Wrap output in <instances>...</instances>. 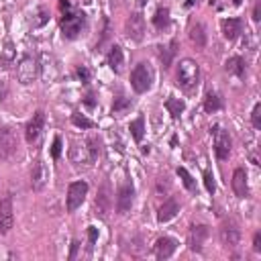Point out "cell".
<instances>
[{
	"label": "cell",
	"instance_id": "1",
	"mask_svg": "<svg viewBox=\"0 0 261 261\" xmlns=\"http://www.w3.org/2000/svg\"><path fill=\"white\" fill-rule=\"evenodd\" d=\"M37 76H39V61L27 53L17 63V78L21 84H31V82L37 80Z\"/></svg>",
	"mask_w": 261,
	"mask_h": 261
},
{
	"label": "cell",
	"instance_id": "2",
	"mask_svg": "<svg viewBox=\"0 0 261 261\" xmlns=\"http://www.w3.org/2000/svg\"><path fill=\"white\" fill-rule=\"evenodd\" d=\"M84 12H63V19H61V31L65 39H76L82 33V27H84L86 19Z\"/></svg>",
	"mask_w": 261,
	"mask_h": 261
},
{
	"label": "cell",
	"instance_id": "3",
	"mask_svg": "<svg viewBox=\"0 0 261 261\" xmlns=\"http://www.w3.org/2000/svg\"><path fill=\"white\" fill-rule=\"evenodd\" d=\"M17 149H19V141H17V135L15 129L4 127L0 129V159H12L17 155Z\"/></svg>",
	"mask_w": 261,
	"mask_h": 261
},
{
	"label": "cell",
	"instance_id": "4",
	"mask_svg": "<svg viewBox=\"0 0 261 261\" xmlns=\"http://www.w3.org/2000/svg\"><path fill=\"white\" fill-rule=\"evenodd\" d=\"M151 82H153V74H151V67L147 63H139L131 74V84L135 92H147L151 88Z\"/></svg>",
	"mask_w": 261,
	"mask_h": 261
},
{
	"label": "cell",
	"instance_id": "5",
	"mask_svg": "<svg viewBox=\"0 0 261 261\" xmlns=\"http://www.w3.org/2000/svg\"><path fill=\"white\" fill-rule=\"evenodd\" d=\"M198 80V63L194 59H182L177 65V82L184 88H192Z\"/></svg>",
	"mask_w": 261,
	"mask_h": 261
},
{
	"label": "cell",
	"instance_id": "6",
	"mask_svg": "<svg viewBox=\"0 0 261 261\" xmlns=\"http://www.w3.org/2000/svg\"><path fill=\"white\" fill-rule=\"evenodd\" d=\"M111 208H113V192H111V184L104 182L98 188V194H96V202H94L96 216L106 218L108 212H111Z\"/></svg>",
	"mask_w": 261,
	"mask_h": 261
},
{
	"label": "cell",
	"instance_id": "7",
	"mask_svg": "<svg viewBox=\"0 0 261 261\" xmlns=\"http://www.w3.org/2000/svg\"><path fill=\"white\" fill-rule=\"evenodd\" d=\"M88 194V184L86 182H74L67 188V212H74L78 206H82V202L86 200Z\"/></svg>",
	"mask_w": 261,
	"mask_h": 261
},
{
	"label": "cell",
	"instance_id": "8",
	"mask_svg": "<svg viewBox=\"0 0 261 261\" xmlns=\"http://www.w3.org/2000/svg\"><path fill=\"white\" fill-rule=\"evenodd\" d=\"M212 135H214V153L218 159H227L229 153H231V137L229 133L223 129V127H214L212 129Z\"/></svg>",
	"mask_w": 261,
	"mask_h": 261
},
{
	"label": "cell",
	"instance_id": "9",
	"mask_svg": "<svg viewBox=\"0 0 261 261\" xmlns=\"http://www.w3.org/2000/svg\"><path fill=\"white\" fill-rule=\"evenodd\" d=\"M15 223V214H12V198L6 196L0 200V235H6Z\"/></svg>",
	"mask_w": 261,
	"mask_h": 261
},
{
	"label": "cell",
	"instance_id": "10",
	"mask_svg": "<svg viewBox=\"0 0 261 261\" xmlns=\"http://www.w3.org/2000/svg\"><path fill=\"white\" fill-rule=\"evenodd\" d=\"M125 29H127L129 39H133V41H141L143 39V35H145V19H143L141 12H133V15L127 19Z\"/></svg>",
	"mask_w": 261,
	"mask_h": 261
},
{
	"label": "cell",
	"instance_id": "11",
	"mask_svg": "<svg viewBox=\"0 0 261 261\" xmlns=\"http://www.w3.org/2000/svg\"><path fill=\"white\" fill-rule=\"evenodd\" d=\"M43 125H45V113H43V111H37V113L33 115V118L29 120L27 129H25V139L29 141V143H35V141L39 139L41 131H43Z\"/></svg>",
	"mask_w": 261,
	"mask_h": 261
},
{
	"label": "cell",
	"instance_id": "12",
	"mask_svg": "<svg viewBox=\"0 0 261 261\" xmlns=\"http://www.w3.org/2000/svg\"><path fill=\"white\" fill-rule=\"evenodd\" d=\"M133 200H135V190L131 184L120 186L118 194H116V210L118 214H127L133 208Z\"/></svg>",
	"mask_w": 261,
	"mask_h": 261
},
{
	"label": "cell",
	"instance_id": "13",
	"mask_svg": "<svg viewBox=\"0 0 261 261\" xmlns=\"http://www.w3.org/2000/svg\"><path fill=\"white\" fill-rule=\"evenodd\" d=\"M49 182V172L45 168L43 161H35L33 163V170H31V186L35 192H41Z\"/></svg>",
	"mask_w": 261,
	"mask_h": 261
},
{
	"label": "cell",
	"instance_id": "14",
	"mask_svg": "<svg viewBox=\"0 0 261 261\" xmlns=\"http://www.w3.org/2000/svg\"><path fill=\"white\" fill-rule=\"evenodd\" d=\"M208 237V227L206 225H198V227H192L188 232V247L190 251H202V245Z\"/></svg>",
	"mask_w": 261,
	"mask_h": 261
},
{
	"label": "cell",
	"instance_id": "15",
	"mask_svg": "<svg viewBox=\"0 0 261 261\" xmlns=\"http://www.w3.org/2000/svg\"><path fill=\"white\" fill-rule=\"evenodd\" d=\"M70 161L74 163V166H90V163L94 161V157L90 155V151L86 147V143H74L70 147Z\"/></svg>",
	"mask_w": 261,
	"mask_h": 261
},
{
	"label": "cell",
	"instance_id": "16",
	"mask_svg": "<svg viewBox=\"0 0 261 261\" xmlns=\"http://www.w3.org/2000/svg\"><path fill=\"white\" fill-rule=\"evenodd\" d=\"M221 241L225 247H237L241 241V231L235 223H227L221 229Z\"/></svg>",
	"mask_w": 261,
	"mask_h": 261
},
{
	"label": "cell",
	"instance_id": "17",
	"mask_svg": "<svg viewBox=\"0 0 261 261\" xmlns=\"http://www.w3.org/2000/svg\"><path fill=\"white\" fill-rule=\"evenodd\" d=\"M177 249V241L172 237H161L155 243V257L157 259H170L174 251Z\"/></svg>",
	"mask_w": 261,
	"mask_h": 261
},
{
	"label": "cell",
	"instance_id": "18",
	"mask_svg": "<svg viewBox=\"0 0 261 261\" xmlns=\"http://www.w3.org/2000/svg\"><path fill=\"white\" fill-rule=\"evenodd\" d=\"M180 212V202H177L175 198H170V200H166L161 206H159V212H157V221L159 223H168V221H172V218Z\"/></svg>",
	"mask_w": 261,
	"mask_h": 261
},
{
	"label": "cell",
	"instance_id": "19",
	"mask_svg": "<svg viewBox=\"0 0 261 261\" xmlns=\"http://www.w3.org/2000/svg\"><path fill=\"white\" fill-rule=\"evenodd\" d=\"M232 190H235V194L239 198H247L249 196V184H247V174L245 170H235L232 174Z\"/></svg>",
	"mask_w": 261,
	"mask_h": 261
},
{
	"label": "cell",
	"instance_id": "20",
	"mask_svg": "<svg viewBox=\"0 0 261 261\" xmlns=\"http://www.w3.org/2000/svg\"><path fill=\"white\" fill-rule=\"evenodd\" d=\"M241 31H243V23L239 19H227V21H223V33H225V37L229 41L237 39Z\"/></svg>",
	"mask_w": 261,
	"mask_h": 261
},
{
	"label": "cell",
	"instance_id": "21",
	"mask_svg": "<svg viewBox=\"0 0 261 261\" xmlns=\"http://www.w3.org/2000/svg\"><path fill=\"white\" fill-rule=\"evenodd\" d=\"M108 65L113 67L115 74H120L122 72V65H125V58H122V49L118 45H115L108 53Z\"/></svg>",
	"mask_w": 261,
	"mask_h": 261
},
{
	"label": "cell",
	"instance_id": "22",
	"mask_svg": "<svg viewBox=\"0 0 261 261\" xmlns=\"http://www.w3.org/2000/svg\"><path fill=\"white\" fill-rule=\"evenodd\" d=\"M190 39H192V43H194L196 47H204V45H206V31H204V25H202V23L192 25V29H190Z\"/></svg>",
	"mask_w": 261,
	"mask_h": 261
},
{
	"label": "cell",
	"instance_id": "23",
	"mask_svg": "<svg viewBox=\"0 0 261 261\" xmlns=\"http://www.w3.org/2000/svg\"><path fill=\"white\" fill-rule=\"evenodd\" d=\"M129 131H131V135H133V139H135L137 143H141V141H143V135H145V118H143V116L135 118L131 125H129Z\"/></svg>",
	"mask_w": 261,
	"mask_h": 261
},
{
	"label": "cell",
	"instance_id": "24",
	"mask_svg": "<svg viewBox=\"0 0 261 261\" xmlns=\"http://www.w3.org/2000/svg\"><path fill=\"white\" fill-rule=\"evenodd\" d=\"M225 70L229 72V74H232V76H243L245 74V61L241 59V58H231V59H227V63H225Z\"/></svg>",
	"mask_w": 261,
	"mask_h": 261
},
{
	"label": "cell",
	"instance_id": "25",
	"mask_svg": "<svg viewBox=\"0 0 261 261\" xmlns=\"http://www.w3.org/2000/svg\"><path fill=\"white\" fill-rule=\"evenodd\" d=\"M221 108H223V100L218 98V94H214V92L206 94V100H204V111L206 113H216V111H221Z\"/></svg>",
	"mask_w": 261,
	"mask_h": 261
},
{
	"label": "cell",
	"instance_id": "26",
	"mask_svg": "<svg viewBox=\"0 0 261 261\" xmlns=\"http://www.w3.org/2000/svg\"><path fill=\"white\" fill-rule=\"evenodd\" d=\"M166 108H168V113H170L174 118H177V116L184 113L186 104H184L180 98H168V100H166Z\"/></svg>",
	"mask_w": 261,
	"mask_h": 261
},
{
	"label": "cell",
	"instance_id": "27",
	"mask_svg": "<svg viewBox=\"0 0 261 261\" xmlns=\"http://www.w3.org/2000/svg\"><path fill=\"white\" fill-rule=\"evenodd\" d=\"M153 25L157 27V29H166V27L170 25V10L168 8H157L155 17H153Z\"/></svg>",
	"mask_w": 261,
	"mask_h": 261
},
{
	"label": "cell",
	"instance_id": "28",
	"mask_svg": "<svg viewBox=\"0 0 261 261\" xmlns=\"http://www.w3.org/2000/svg\"><path fill=\"white\" fill-rule=\"evenodd\" d=\"M177 175L182 177L184 186H186L190 192H194V190H196V182H194V177H192V175L188 174V170H186V168H177Z\"/></svg>",
	"mask_w": 261,
	"mask_h": 261
},
{
	"label": "cell",
	"instance_id": "29",
	"mask_svg": "<svg viewBox=\"0 0 261 261\" xmlns=\"http://www.w3.org/2000/svg\"><path fill=\"white\" fill-rule=\"evenodd\" d=\"M72 122H74L76 127H80V129H94L96 127V122L90 120V118H86L84 115H74L72 116Z\"/></svg>",
	"mask_w": 261,
	"mask_h": 261
},
{
	"label": "cell",
	"instance_id": "30",
	"mask_svg": "<svg viewBox=\"0 0 261 261\" xmlns=\"http://www.w3.org/2000/svg\"><path fill=\"white\" fill-rule=\"evenodd\" d=\"M86 147H88L90 155H92L94 159L100 155V139H98V137H90V139L86 141Z\"/></svg>",
	"mask_w": 261,
	"mask_h": 261
},
{
	"label": "cell",
	"instance_id": "31",
	"mask_svg": "<svg viewBox=\"0 0 261 261\" xmlns=\"http://www.w3.org/2000/svg\"><path fill=\"white\" fill-rule=\"evenodd\" d=\"M127 108H131V100H129V98H118V100L113 104V115H120V113H125Z\"/></svg>",
	"mask_w": 261,
	"mask_h": 261
},
{
	"label": "cell",
	"instance_id": "32",
	"mask_svg": "<svg viewBox=\"0 0 261 261\" xmlns=\"http://www.w3.org/2000/svg\"><path fill=\"white\" fill-rule=\"evenodd\" d=\"M204 186H206V190L210 192V194H214V190H216V182H214V175L206 170L204 172Z\"/></svg>",
	"mask_w": 261,
	"mask_h": 261
},
{
	"label": "cell",
	"instance_id": "33",
	"mask_svg": "<svg viewBox=\"0 0 261 261\" xmlns=\"http://www.w3.org/2000/svg\"><path fill=\"white\" fill-rule=\"evenodd\" d=\"M47 21H49V12H47L45 8H39V12H37V19L33 21V27H43Z\"/></svg>",
	"mask_w": 261,
	"mask_h": 261
},
{
	"label": "cell",
	"instance_id": "34",
	"mask_svg": "<svg viewBox=\"0 0 261 261\" xmlns=\"http://www.w3.org/2000/svg\"><path fill=\"white\" fill-rule=\"evenodd\" d=\"M251 122L255 129H261V104L253 106V113H251Z\"/></svg>",
	"mask_w": 261,
	"mask_h": 261
},
{
	"label": "cell",
	"instance_id": "35",
	"mask_svg": "<svg viewBox=\"0 0 261 261\" xmlns=\"http://www.w3.org/2000/svg\"><path fill=\"white\" fill-rule=\"evenodd\" d=\"M59 155H61V139L56 137V139H53V147H51V157L58 159Z\"/></svg>",
	"mask_w": 261,
	"mask_h": 261
},
{
	"label": "cell",
	"instance_id": "36",
	"mask_svg": "<svg viewBox=\"0 0 261 261\" xmlns=\"http://www.w3.org/2000/svg\"><path fill=\"white\" fill-rule=\"evenodd\" d=\"M12 58H15V49H12V43L8 41L6 43V49H4V56H2V61H12Z\"/></svg>",
	"mask_w": 261,
	"mask_h": 261
},
{
	"label": "cell",
	"instance_id": "37",
	"mask_svg": "<svg viewBox=\"0 0 261 261\" xmlns=\"http://www.w3.org/2000/svg\"><path fill=\"white\" fill-rule=\"evenodd\" d=\"M78 78H80L82 82H84V84H86V82L90 80V72L86 70V67H84V65H82V67H78Z\"/></svg>",
	"mask_w": 261,
	"mask_h": 261
},
{
	"label": "cell",
	"instance_id": "38",
	"mask_svg": "<svg viewBox=\"0 0 261 261\" xmlns=\"http://www.w3.org/2000/svg\"><path fill=\"white\" fill-rule=\"evenodd\" d=\"M88 237H90V245H94L96 239H98V229H96V227H88Z\"/></svg>",
	"mask_w": 261,
	"mask_h": 261
},
{
	"label": "cell",
	"instance_id": "39",
	"mask_svg": "<svg viewBox=\"0 0 261 261\" xmlns=\"http://www.w3.org/2000/svg\"><path fill=\"white\" fill-rule=\"evenodd\" d=\"M253 249L257 253H261V232H255V237H253Z\"/></svg>",
	"mask_w": 261,
	"mask_h": 261
},
{
	"label": "cell",
	"instance_id": "40",
	"mask_svg": "<svg viewBox=\"0 0 261 261\" xmlns=\"http://www.w3.org/2000/svg\"><path fill=\"white\" fill-rule=\"evenodd\" d=\"M259 19H261V4L257 2V4H255V8H253V21L257 23Z\"/></svg>",
	"mask_w": 261,
	"mask_h": 261
},
{
	"label": "cell",
	"instance_id": "41",
	"mask_svg": "<svg viewBox=\"0 0 261 261\" xmlns=\"http://www.w3.org/2000/svg\"><path fill=\"white\" fill-rule=\"evenodd\" d=\"M59 8H61V12H67V10H72V4L67 2V0H61V2H59Z\"/></svg>",
	"mask_w": 261,
	"mask_h": 261
},
{
	"label": "cell",
	"instance_id": "42",
	"mask_svg": "<svg viewBox=\"0 0 261 261\" xmlns=\"http://www.w3.org/2000/svg\"><path fill=\"white\" fill-rule=\"evenodd\" d=\"M78 247H80V243H78V241H74V243H72V253H70V259H74V257H76Z\"/></svg>",
	"mask_w": 261,
	"mask_h": 261
},
{
	"label": "cell",
	"instance_id": "43",
	"mask_svg": "<svg viewBox=\"0 0 261 261\" xmlns=\"http://www.w3.org/2000/svg\"><path fill=\"white\" fill-rule=\"evenodd\" d=\"M86 104H88V106H94V96H92V94L86 96Z\"/></svg>",
	"mask_w": 261,
	"mask_h": 261
},
{
	"label": "cell",
	"instance_id": "44",
	"mask_svg": "<svg viewBox=\"0 0 261 261\" xmlns=\"http://www.w3.org/2000/svg\"><path fill=\"white\" fill-rule=\"evenodd\" d=\"M196 4V0H186V8H190V6H194Z\"/></svg>",
	"mask_w": 261,
	"mask_h": 261
},
{
	"label": "cell",
	"instance_id": "45",
	"mask_svg": "<svg viewBox=\"0 0 261 261\" xmlns=\"http://www.w3.org/2000/svg\"><path fill=\"white\" fill-rule=\"evenodd\" d=\"M137 4H139V6H145V4H147V0H137Z\"/></svg>",
	"mask_w": 261,
	"mask_h": 261
}]
</instances>
